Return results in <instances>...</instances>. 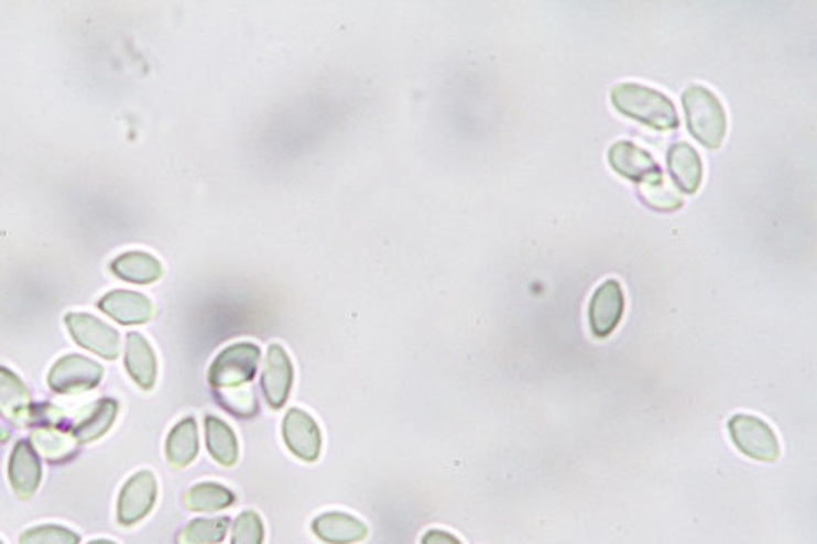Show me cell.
Masks as SVG:
<instances>
[{"label": "cell", "mask_w": 817, "mask_h": 544, "mask_svg": "<svg viewBox=\"0 0 817 544\" xmlns=\"http://www.w3.org/2000/svg\"><path fill=\"white\" fill-rule=\"evenodd\" d=\"M611 102L621 115L649 128L661 131L678 128V115L673 100L650 86L621 83L613 86Z\"/></svg>", "instance_id": "obj_1"}, {"label": "cell", "mask_w": 817, "mask_h": 544, "mask_svg": "<svg viewBox=\"0 0 817 544\" xmlns=\"http://www.w3.org/2000/svg\"><path fill=\"white\" fill-rule=\"evenodd\" d=\"M683 107L690 135L709 150L721 148L728 129L721 100L707 86L693 85L683 93Z\"/></svg>", "instance_id": "obj_2"}, {"label": "cell", "mask_w": 817, "mask_h": 544, "mask_svg": "<svg viewBox=\"0 0 817 544\" xmlns=\"http://www.w3.org/2000/svg\"><path fill=\"white\" fill-rule=\"evenodd\" d=\"M728 432L736 448L752 460L776 463L781 457V444L775 429L759 415L736 414L728 420Z\"/></svg>", "instance_id": "obj_3"}, {"label": "cell", "mask_w": 817, "mask_h": 544, "mask_svg": "<svg viewBox=\"0 0 817 544\" xmlns=\"http://www.w3.org/2000/svg\"><path fill=\"white\" fill-rule=\"evenodd\" d=\"M260 348L252 342L233 344L219 352L209 369V383L215 389H240L255 377L260 365Z\"/></svg>", "instance_id": "obj_4"}, {"label": "cell", "mask_w": 817, "mask_h": 544, "mask_svg": "<svg viewBox=\"0 0 817 544\" xmlns=\"http://www.w3.org/2000/svg\"><path fill=\"white\" fill-rule=\"evenodd\" d=\"M66 326L70 329L74 342L83 346L85 350H90L107 360H115L121 355L119 331L100 322L99 317L90 314H68Z\"/></svg>", "instance_id": "obj_5"}, {"label": "cell", "mask_w": 817, "mask_h": 544, "mask_svg": "<svg viewBox=\"0 0 817 544\" xmlns=\"http://www.w3.org/2000/svg\"><path fill=\"white\" fill-rule=\"evenodd\" d=\"M102 379V367L99 362L83 357V355H68L57 360L47 374V383L62 395L72 393H85L99 385Z\"/></svg>", "instance_id": "obj_6"}, {"label": "cell", "mask_w": 817, "mask_h": 544, "mask_svg": "<svg viewBox=\"0 0 817 544\" xmlns=\"http://www.w3.org/2000/svg\"><path fill=\"white\" fill-rule=\"evenodd\" d=\"M157 498L154 472L140 471L129 477L117 501V522L121 526H135L152 512Z\"/></svg>", "instance_id": "obj_7"}, {"label": "cell", "mask_w": 817, "mask_h": 544, "mask_svg": "<svg viewBox=\"0 0 817 544\" xmlns=\"http://www.w3.org/2000/svg\"><path fill=\"white\" fill-rule=\"evenodd\" d=\"M282 438L288 450L305 463H315L322 455V429L307 412L293 407L282 420Z\"/></svg>", "instance_id": "obj_8"}, {"label": "cell", "mask_w": 817, "mask_h": 544, "mask_svg": "<svg viewBox=\"0 0 817 544\" xmlns=\"http://www.w3.org/2000/svg\"><path fill=\"white\" fill-rule=\"evenodd\" d=\"M625 309L623 289L618 281H606L597 286L589 303V328L595 338H609L620 326Z\"/></svg>", "instance_id": "obj_9"}, {"label": "cell", "mask_w": 817, "mask_h": 544, "mask_svg": "<svg viewBox=\"0 0 817 544\" xmlns=\"http://www.w3.org/2000/svg\"><path fill=\"white\" fill-rule=\"evenodd\" d=\"M609 164L623 178H630L640 185H646L654 178H661L663 171L658 162L650 156L646 150L632 142H618L609 150Z\"/></svg>", "instance_id": "obj_10"}, {"label": "cell", "mask_w": 817, "mask_h": 544, "mask_svg": "<svg viewBox=\"0 0 817 544\" xmlns=\"http://www.w3.org/2000/svg\"><path fill=\"white\" fill-rule=\"evenodd\" d=\"M262 389L272 410H281L293 389V362L281 344H270Z\"/></svg>", "instance_id": "obj_11"}, {"label": "cell", "mask_w": 817, "mask_h": 544, "mask_svg": "<svg viewBox=\"0 0 817 544\" xmlns=\"http://www.w3.org/2000/svg\"><path fill=\"white\" fill-rule=\"evenodd\" d=\"M9 481L17 498L29 500L42 483V463L29 440H21L9 458Z\"/></svg>", "instance_id": "obj_12"}, {"label": "cell", "mask_w": 817, "mask_h": 544, "mask_svg": "<svg viewBox=\"0 0 817 544\" xmlns=\"http://www.w3.org/2000/svg\"><path fill=\"white\" fill-rule=\"evenodd\" d=\"M99 307L123 326H138L154 317V303L135 291H111L99 301Z\"/></svg>", "instance_id": "obj_13"}, {"label": "cell", "mask_w": 817, "mask_h": 544, "mask_svg": "<svg viewBox=\"0 0 817 544\" xmlns=\"http://www.w3.org/2000/svg\"><path fill=\"white\" fill-rule=\"evenodd\" d=\"M0 415L14 426H28L33 422L28 387L7 367H0Z\"/></svg>", "instance_id": "obj_14"}, {"label": "cell", "mask_w": 817, "mask_h": 544, "mask_svg": "<svg viewBox=\"0 0 817 544\" xmlns=\"http://www.w3.org/2000/svg\"><path fill=\"white\" fill-rule=\"evenodd\" d=\"M313 534L325 544L362 543L368 536V526L356 515L344 512H325L311 524Z\"/></svg>", "instance_id": "obj_15"}, {"label": "cell", "mask_w": 817, "mask_h": 544, "mask_svg": "<svg viewBox=\"0 0 817 544\" xmlns=\"http://www.w3.org/2000/svg\"><path fill=\"white\" fill-rule=\"evenodd\" d=\"M668 172L680 193L693 195L704 181V162L690 143L677 142L668 150Z\"/></svg>", "instance_id": "obj_16"}, {"label": "cell", "mask_w": 817, "mask_h": 544, "mask_svg": "<svg viewBox=\"0 0 817 544\" xmlns=\"http://www.w3.org/2000/svg\"><path fill=\"white\" fill-rule=\"evenodd\" d=\"M126 369L129 377L135 381L141 389H152L157 379V360H155L154 348L148 342L145 336L140 331L128 334L126 342Z\"/></svg>", "instance_id": "obj_17"}, {"label": "cell", "mask_w": 817, "mask_h": 544, "mask_svg": "<svg viewBox=\"0 0 817 544\" xmlns=\"http://www.w3.org/2000/svg\"><path fill=\"white\" fill-rule=\"evenodd\" d=\"M111 271L119 279L128 281V283H135V285H150L164 274L162 262L157 258L148 254V252H138V250L115 258Z\"/></svg>", "instance_id": "obj_18"}, {"label": "cell", "mask_w": 817, "mask_h": 544, "mask_svg": "<svg viewBox=\"0 0 817 544\" xmlns=\"http://www.w3.org/2000/svg\"><path fill=\"white\" fill-rule=\"evenodd\" d=\"M198 453V429L195 417H184L166 438V458L174 469L188 467Z\"/></svg>", "instance_id": "obj_19"}, {"label": "cell", "mask_w": 817, "mask_h": 544, "mask_svg": "<svg viewBox=\"0 0 817 544\" xmlns=\"http://www.w3.org/2000/svg\"><path fill=\"white\" fill-rule=\"evenodd\" d=\"M205 440H207V450L219 465L224 467H233L240 457V446L233 429L227 426L224 420L217 415H207L205 417Z\"/></svg>", "instance_id": "obj_20"}, {"label": "cell", "mask_w": 817, "mask_h": 544, "mask_svg": "<svg viewBox=\"0 0 817 544\" xmlns=\"http://www.w3.org/2000/svg\"><path fill=\"white\" fill-rule=\"evenodd\" d=\"M117 410H119V403L111 398L97 401L95 407L72 429L70 434L76 438V443H92V440H99L100 436H105L115 424Z\"/></svg>", "instance_id": "obj_21"}, {"label": "cell", "mask_w": 817, "mask_h": 544, "mask_svg": "<svg viewBox=\"0 0 817 544\" xmlns=\"http://www.w3.org/2000/svg\"><path fill=\"white\" fill-rule=\"evenodd\" d=\"M236 503L231 489L219 483H198L186 491L184 505L193 512H221Z\"/></svg>", "instance_id": "obj_22"}, {"label": "cell", "mask_w": 817, "mask_h": 544, "mask_svg": "<svg viewBox=\"0 0 817 544\" xmlns=\"http://www.w3.org/2000/svg\"><path fill=\"white\" fill-rule=\"evenodd\" d=\"M31 446L35 448L37 455H42L47 460H66L76 453V438L70 432L56 428H40L31 434Z\"/></svg>", "instance_id": "obj_23"}, {"label": "cell", "mask_w": 817, "mask_h": 544, "mask_svg": "<svg viewBox=\"0 0 817 544\" xmlns=\"http://www.w3.org/2000/svg\"><path fill=\"white\" fill-rule=\"evenodd\" d=\"M227 530H229V518L217 515V518H198L188 522L181 534L178 544H219L224 543Z\"/></svg>", "instance_id": "obj_24"}, {"label": "cell", "mask_w": 817, "mask_h": 544, "mask_svg": "<svg viewBox=\"0 0 817 544\" xmlns=\"http://www.w3.org/2000/svg\"><path fill=\"white\" fill-rule=\"evenodd\" d=\"M640 195H642V199H644V203L649 207L658 209V211H675V209H678L683 205L680 195L664 183V176L654 178V181H650L646 185L640 186Z\"/></svg>", "instance_id": "obj_25"}, {"label": "cell", "mask_w": 817, "mask_h": 544, "mask_svg": "<svg viewBox=\"0 0 817 544\" xmlns=\"http://www.w3.org/2000/svg\"><path fill=\"white\" fill-rule=\"evenodd\" d=\"M80 543V536L70 529H64V526H54V524H47V526H35V529H29L21 534L19 544H78Z\"/></svg>", "instance_id": "obj_26"}, {"label": "cell", "mask_w": 817, "mask_h": 544, "mask_svg": "<svg viewBox=\"0 0 817 544\" xmlns=\"http://www.w3.org/2000/svg\"><path fill=\"white\" fill-rule=\"evenodd\" d=\"M264 541V522L254 510H246L238 515L231 530V544H262Z\"/></svg>", "instance_id": "obj_27"}, {"label": "cell", "mask_w": 817, "mask_h": 544, "mask_svg": "<svg viewBox=\"0 0 817 544\" xmlns=\"http://www.w3.org/2000/svg\"><path fill=\"white\" fill-rule=\"evenodd\" d=\"M221 405H226L229 412L233 414L243 415V417H250V415L258 412V403H255L254 395L250 393V389L240 387V389H226L221 393Z\"/></svg>", "instance_id": "obj_28"}, {"label": "cell", "mask_w": 817, "mask_h": 544, "mask_svg": "<svg viewBox=\"0 0 817 544\" xmlns=\"http://www.w3.org/2000/svg\"><path fill=\"white\" fill-rule=\"evenodd\" d=\"M422 544H465L448 530H427L422 536Z\"/></svg>", "instance_id": "obj_29"}, {"label": "cell", "mask_w": 817, "mask_h": 544, "mask_svg": "<svg viewBox=\"0 0 817 544\" xmlns=\"http://www.w3.org/2000/svg\"><path fill=\"white\" fill-rule=\"evenodd\" d=\"M7 440H9V432L0 426V444L7 443Z\"/></svg>", "instance_id": "obj_30"}, {"label": "cell", "mask_w": 817, "mask_h": 544, "mask_svg": "<svg viewBox=\"0 0 817 544\" xmlns=\"http://www.w3.org/2000/svg\"><path fill=\"white\" fill-rule=\"evenodd\" d=\"M88 544H117V543H113V541H92V543H88Z\"/></svg>", "instance_id": "obj_31"}, {"label": "cell", "mask_w": 817, "mask_h": 544, "mask_svg": "<svg viewBox=\"0 0 817 544\" xmlns=\"http://www.w3.org/2000/svg\"><path fill=\"white\" fill-rule=\"evenodd\" d=\"M0 544H4V543H2V541H0Z\"/></svg>", "instance_id": "obj_32"}]
</instances>
